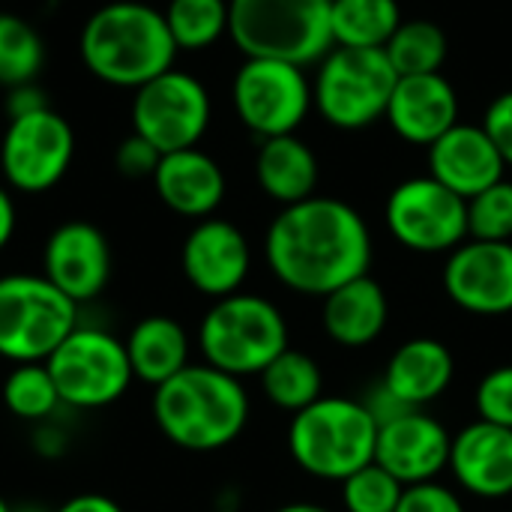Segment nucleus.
Returning <instances> with one entry per match:
<instances>
[{
	"label": "nucleus",
	"mask_w": 512,
	"mask_h": 512,
	"mask_svg": "<svg viewBox=\"0 0 512 512\" xmlns=\"http://www.w3.org/2000/svg\"><path fill=\"white\" fill-rule=\"evenodd\" d=\"M477 420L512 429V366H498L477 384L474 393Z\"/></svg>",
	"instance_id": "nucleus-34"
},
{
	"label": "nucleus",
	"mask_w": 512,
	"mask_h": 512,
	"mask_svg": "<svg viewBox=\"0 0 512 512\" xmlns=\"http://www.w3.org/2000/svg\"><path fill=\"white\" fill-rule=\"evenodd\" d=\"M231 99L240 123L261 141L294 135L315 105L303 66L267 57L243 60L231 84Z\"/></svg>",
	"instance_id": "nucleus-10"
},
{
	"label": "nucleus",
	"mask_w": 512,
	"mask_h": 512,
	"mask_svg": "<svg viewBox=\"0 0 512 512\" xmlns=\"http://www.w3.org/2000/svg\"><path fill=\"white\" fill-rule=\"evenodd\" d=\"M165 24L177 51H204L228 33V0H171Z\"/></svg>",
	"instance_id": "nucleus-30"
},
{
	"label": "nucleus",
	"mask_w": 512,
	"mask_h": 512,
	"mask_svg": "<svg viewBox=\"0 0 512 512\" xmlns=\"http://www.w3.org/2000/svg\"><path fill=\"white\" fill-rule=\"evenodd\" d=\"M453 435L441 420L426 411H408L384 426H378L375 465L393 474L402 486L432 483L444 468H450Z\"/></svg>",
	"instance_id": "nucleus-17"
},
{
	"label": "nucleus",
	"mask_w": 512,
	"mask_h": 512,
	"mask_svg": "<svg viewBox=\"0 0 512 512\" xmlns=\"http://www.w3.org/2000/svg\"><path fill=\"white\" fill-rule=\"evenodd\" d=\"M318 156L297 135L267 138L255 156V177L267 198L282 207L300 204L315 195L318 186Z\"/></svg>",
	"instance_id": "nucleus-24"
},
{
	"label": "nucleus",
	"mask_w": 512,
	"mask_h": 512,
	"mask_svg": "<svg viewBox=\"0 0 512 512\" xmlns=\"http://www.w3.org/2000/svg\"><path fill=\"white\" fill-rule=\"evenodd\" d=\"M504 168L507 162L483 123H456L429 147V177L465 201L504 180Z\"/></svg>",
	"instance_id": "nucleus-18"
},
{
	"label": "nucleus",
	"mask_w": 512,
	"mask_h": 512,
	"mask_svg": "<svg viewBox=\"0 0 512 512\" xmlns=\"http://www.w3.org/2000/svg\"><path fill=\"white\" fill-rule=\"evenodd\" d=\"M447 297L471 315L498 318L512 312V243L465 240L444 264Z\"/></svg>",
	"instance_id": "nucleus-14"
},
{
	"label": "nucleus",
	"mask_w": 512,
	"mask_h": 512,
	"mask_svg": "<svg viewBox=\"0 0 512 512\" xmlns=\"http://www.w3.org/2000/svg\"><path fill=\"white\" fill-rule=\"evenodd\" d=\"M159 201L186 219H210L225 198V174L213 156L198 147L165 153L153 174Z\"/></svg>",
	"instance_id": "nucleus-21"
},
{
	"label": "nucleus",
	"mask_w": 512,
	"mask_h": 512,
	"mask_svg": "<svg viewBox=\"0 0 512 512\" xmlns=\"http://www.w3.org/2000/svg\"><path fill=\"white\" fill-rule=\"evenodd\" d=\"M180 267L198 294L213 300L231 297L243 288L252 267L249 240L228 219H201L183 240Z\"/></svg>",
	"instance_id": "nucleus-15"
},
{
	"label": "nucleus",
	"mask_w": 512,
	"mask_h": 512,
	"mask_svg": "<svg viewBox=\"0 0 512 512\" xmlns=\"http://www.w3.org/2000/svg\"><path fill=\"white\" fill-rule=\"evenodd\" d=\"M387 318H390V300L369 273L327 294L321 306L324 333L342 348L372 345L384 333Z\"/></svg>",
	"instance_id": "nucleus-23"
},
{
	"label": "nucleus",
	"mask_w": 512,
	"mask_h": 512,
	"mask_svg": "<svg viewBox=\"0 0 512 512\" xmlns=\"http://www.w3.org/2000/svg\"><path fill=\"white\" fill-rule=\"evenodd\" d=\"M54 512H123V507L114 498H108V495L84 492V495H75V498L63 501Z\"/></svg>",
	"instance_id": "nucleus-40"
},
{
	"label": "nucleus",
	"mask_w": 512,
	"mask_h": 512,
	"mask_svg": "<svg viewBox=\"0 0 512 512\" xmlns=\"http://www.w3.org/2000/svg\"><path fill=\"white\" fill-rule=\"evenodd\" d=\"M270 273L294 294L327 297L372 267L366 219L345 201L312 195L282 207L264 237Z\"/></svg>",
	"instance_id": "nucleus-1"
},
{
	"label": "nucleus",
	"mask_w": 512,
	"mask_h": 512,
	"mask_svg": "<svg viewBox=\"0 0 512 512\" xmlns=\"http://www.w3.org/2000/svg\"><path fill=\"white\" fill-rule=\"evenodd\" d=\"M456 375L453 351L432 336H417L402 342L384 369V384L390 393H396L408 408L423 411L435 399H441Z\"/></svg>",
	"instance_id": "nucleus-22"
},
{
	"label": "nucleus",
	"mask_w": 512,
	"mask_h": 512,
	"mask_svg": "<svg viewBox=\"0 0 512 512\" xmlns=\"http://www.w3.org/2000/svg\"><path fill=\"white\" fill-rule=\"evenodd\" d=\"M204 363L234 375H261L288 345V321L282 309L261 294H231L213 300L198 327Z\"/></svg>",
	"instance_id": "nucleus-6"
},
{
	"label": "nucleus",
	"mask_w": 512,
	"mask_h": 512,
	"mask_svg": "<svg viewBox=\"0 0 512 512\" xmlns=\"http://www.w3.org/2000/svg\"><path fill=\"white\" fill-rule=\"evenodd\" d=\"M12 512H54V510H48V507H42V504H33V501H27V504H18V507H12Z\"/></svg>",
	"instance_id": "nucleus-43"
},
{
	"label": "nucleus",
	"mask_w": 512,
	"mask_h": 512,
	"mask_svg": "<svg viewBox=\"0 0 512 512\" xmlns=\"http://www.w3.org/2000/svg\"><path fill=\"white\" fill-rule=\"evenodd\" d=\"M378 423L363 399L321 396L288 426V453L315 480L342 483L375 462Z\"/></svg>",
	"instance_id": "nucleus-4"
},
{
	"label": "nucleus",
	"mask_w": 512,
	"mask_h": 512,
	"mask_svg": "<svg viewBox=\"0 0 512 512\" xmlns=\"http://www.w3.org/2000/svg\"><path fill=\"white\" fill-rule=\"evenodd\" d=\"M72 156L75 132L51 105L27 117H12L3 132L0 168L6 183L24 195H39L57 186L69 171Z\"/></svg>",
	"instance_id": "nucleus-13"
},
{
	"label": "nucleus",
	"mask_w": 512,
	"mask_h": 512,
	"mask_svg": "<svg viewBox=\"0 0 512 512\" xmlns=\"http://www.w3.org/2000/svg\"><path fill=\"white\" fill-rule=\"evenodd\" d=\"M399 24L396 0H330L333 48H387Z\"/></svg>",
	"instance_id": "nucleus-26"
},
{
	"label": "nucleus",
	"mask_w": 512,
	"mask_h": 512,
	"mask_svg": "<svg viewBox=\"0 0 512 512\" xmlns=\"http://www.w3.org/2000/svg\"><path fill=\"white\" fill-rule=\"evenodd\" d=\"M468 237L512 243V183L498 180L468 201Z\"/></svg>",
	"instance_id": "nucleus-33"
},
{
	"label": "nucleus",
	"mask_w": 512,
	"mask_h": 512,
	"mask_svg": "<svg viewBox=\"0 0 512 512\" xmlns=\"http://www.w3.org/2000/svg\"><path fill=\"white\" fill-rule=\"evenodd\" d=\"M258 378L267 402L288 414H300L324 396V372L306 351L285 348Z\"/></svg>",
	"instance_id": "nucleus-27"
},
{
	"label": "nucleus",
	"mask_w": 512,
	"mask_h": 512,
	"mask_svg": "<svg viewBox=\"0 0 512 512\" xmlns=\"http://www.w3.org/2000/svg\"><path fill=\"white\" fill-rule=\"evenodd\" d=\"M396 69L384 48H333L315 75L312 102L321 117L345 132L366 129L387 114Z\"/></svg>",
	"instance_id": "nucleus-8"
},
{
	"label": "nucleus",
	"mask_w": 512,
	"mask_h": 512,
	"mask_svg": "<svg viewBox=\"0 0 512 512\" xmlns=\"http://www.w3.org/2000/svg\"><path fill=\"white\" fill-rule=\"evenodd\" d=\"M228 36L246 57L321 63L333 51L330 0H228Z\"/></svg>",
	"instance_id": "nucleus-5"
},
{
	"label": "nucleus",
	"mask_w": 512,
	"mask_h": 512,
	"mask_svg": "<svg viewBox=\"0 0 512 512\" xmlns=\"http://www.w3.org/2000/svg\"><path fill=\"white\" fill-rule=\"evenodd\" d=\"M48 108V99L45 93L36 87V84H18V87H9V96H6V114L9 120L12 117H27V114H36Z\"/></svg>",
	"instance_id": "nucleus-39"
},
{
	"label": "nucleus",
	"mask_w": 512,
	"mask_h": 512,
	"mask_svg": "<svg viewBox=\"0 0 512 512\" xmlns=\"http://www.w3.org/2000/svg\"><path fill=\"white\" fill-rule=\"evenodd\" d=\"M60 402L78 411L108 408L135 381L126 342L102 327H75L45 360Z\"/></svg>",
	"instance_id": "nucleus-9"
},
{
	"label": "nucleus",
	"mask_w": 512,
	"mask_h": 512,
	"mask_svg": "<svg viewBox=\"0 0 512 512\" xmlns=\"http://www.w3.org/2000/svg\"><path fill=\"white\" fill-rule=\"evenodd\" d=\"M78 327V303L42 273L0 276V357L9 363H45Z\"/></svg>",
	"instance_id": "nucleus-7"
},
{
	"label": "nucleus",
	"mask_w": 512,
	"mask_h": 512,
	"mask_svg": "<svg viewBox=\"0 0 512 512\" xmlns=\"http://www.w3.org/2000/svg\"><path fill=\"white\" fill-rule=\"evenodd\" d=\"M42 276L78 306L99 297L111 279V246L93 222L57 225L42 249Z\"/></svg>",
	"instance_id": "nucleus-16"
},
{
	"label": "nucleus",
	"mask_w": 512,
	"mask_h": 512,
	"mask_svg": "<svg viewBox=\"0 0 512 512\" xmlns=\"http://www.w3.org/2000/svg\"><path fill=\"white\" fill-rule=\"evenodd\" d=\"M402 492L405 486L375 462L342 480L345 512H396Z\"/></svg>",
	"instance_id": "nucleus-32"
},
{
	"label": "nucleus",
	"mask_w": 512,
	"mask_h": 512,
	"mask_svg": "<svg viewBox=\"0 0 512 512\" xmlns=\"http://www.w3.org/2000/svg\"><path fill=\"white\" fill-rule=\"evenodd\" d=\"M150 408L159 432L189 453H216L234 444L252 411L243 381L207 363H189L153 387Z\"/></svg>",
	"instance_id": "nucleus-2"
},
{
	"label": "nucleus",
	"mask_w": 512,
	"mask_h": 512,
	"mask_svg": "<svg viewBox=\"0 0 512 512\" xmlns=\"http://www.w3.org/2000/svg\"><path fill=\"white\" fill-rule=\"evenodd\" d=\"M447 33L429 18H402L399 30L387 42V57L396 75H432L447 60Z\"/></svg>",
	"instance_id": "nucleus-28"
},
{
	"label": "nucleus",
	"mask_w": 512,
	"mask_h": 512,
	"mask_svg": "<svg viewBox=\"0 0 512 512\" xmlns=\"http://www.w3.org/2000/svg\"><path fill=\"white\" fill-rule=\"evenodd\" d=\"M483 129L489 132V138L495 141L501 159L512 165V90L507 93H498L486 114H483Z\"/></svg>",
	"instance_id": "nucleus-37"
},
{
	"label": "nucleus",
	"mask_w": 512,
	"mask_h": 512,
	"mask_svg": "<svg viewBox=\"0 0 512 512\" xmlns=\"http://www.w3.org/2000/svg\"><path fill=\"white\" fill-rule=\"evenodd\" d=\"M15 234V201L12 195L0 186V252L6 249V243Z\"/></svg>",
	"instance_id": "nucleus-41"
},
{
	"label": "nucleus",
	"mask_w": 512,
	"mask_h": 512,
	"mask_svg": "<svg viewBox=\"0 0 512 512\" xmlns=\"http://www.w3.org/2000/svg\"><path fill=\"white\" fill-rule=\"evenodd\" d=\"M384 117L402 141L432 147L459 123V96L441 72L402 75Z\"/></svg>",
	"instance_id": "nucleus-20"
},
{
	"label": "nucleus",
	"mask_w": 512,
	"mask_h": 512,
	"mask_svg": "<svg viewBox=\"0 0 512 512\" xmlns=\"http://www.w3.org/2000/svg\"><path fill=\"white\" fill-rule=\"evenodd\" d=\"M0 393L6 411L24 423H45L63 405L45 363H15Z\"/></svg>",
	"instance_id": "nucleus-29"
},
{
	"label": "nucleus",
	"mask_w": 512,
	"mask_h": 512,
	"mask_svg": "<svg viewBox=\"0 0 512 512\" xmlns=\"http://www.w3.org/2000/svg\"><path fill=\"white\" fill-rule=\"evenodd\" d=\"M273 512H333L327 510V507H321V504H312V501H297V504H285V507H279V510Z\"/></svg>",
	"instance_id": "nucleus-42"
},
{
	"label": "nucleus",
	"mask_w": 512,
	"mask_h": 512,
	"mask_svg": "<svg viewBox=\"0 0 512 512\" xmlns=\"http://www.w3.org/2000/svg\"><path fill=\"white\" fill-rule=\"evenodd\" d=\"M45 63V42L39 30L21 15L0 12V84H33Z\"/></svg>",
	"instance_id": "nucleus-31"
},
{
	"label": "nucleus",
	"mask_w": 512,
	"mask_h": 512,
	"mask_svg": "<svg viewBox=\"0 0 512 512\" xmlns=\"http://www.w3.org/2000/svg\"><path fill=\"white\" fill-rule=\"evenodd\" d=\"M123 342L135 381H144L150 387L165 384L189 366V333L171 315L141 318Z\"/></svg>",
	"instance_id": "nucleus-25"
},
{
	"label": "nucleus",
	"mask_w": 512,
	"mask_h": 512,
	"mask_svg": "<svg viewBox=\"0 0 512 512\" xmlns=\"http://www.w3.org/2000/svg\"><path fill=\"white\" fill-rule=\"evenodd\" d=\"M78 51L90 75L129 90L174 69L177 57L165 12L138 0H117L96 9L81 27Z\"/></svg>",
	"instance_id": "nucleus-3"
},
{
	"label": "nucleus",
	"mask_w": 512,
	"mask_h": 512,
	"mask_svg": "<svg viewBox=\"0 0 512 512\" xmlns=\"http://www.w3.org/2000/svg\"><path fill=\"white\" fill-rule=\"evenodd\" d=\"M0 512H12V507L6 504V498H0Z\"/></svg>",
	"instance_id": "nucleus-44"
},
{
	"label": "nucleus",
	"mask_w": 512,
	"mask_h": 512,
	"mask_svg": "<svg viewBox=\"0 0 512 512\" xmlns=\"http://www.w3.org/2000/svg\"><path fill=\"white\" fill-rule=\"evenodd\" d=\"M363 405L369 408V414L375 417L378 426H384V423H390V420H396V417H402V414H408V411H417V408H408L396 393H390L384 381H378V384L363 396Z\"/></svg>",
	"instance_id": "nucleus-38"
},
{
	"label": "nucleus",
	"mask_w": 512,
	"mask_h": 512,
	"mask_svg": "<svg viewBox=\"0 0 512 512\" xmlns=\"http://www.w3.org/2000/svg\"><path fill=\"white\" fill-rule=\"evenodd\" d=\"M159 159H162V153L147 138H141L135 132L129 138H123L120 147H117V153H114L117 171L123 177H129V180H141V177H150L153 180V174L159 168Z\"/></svg>",
	"instance_id": "nucleus-36"
},
{
	"label": "nucleus",
	"mask_w": 512,
	"mask_h": 512,
	"mask_svg": "<svg viewBox=\"0 0 512 512\" xmlns=\"http://www.w3.org/2000/svg\"><path fill=\"white\" fill-rule=\"evenodd\" d=\"M450 471L456 483L483 501L512 495V429L474 420L450 444Z\"/></svg>",
	"instance_id": "nucleus-19"
},
{
	"label": "nucleus",
	"mask_w": 512,
	"mask_h": 512,
	"mask_svg": "<svg viewBox=\"0 0 512 512\" xmlns=\"http://www.w3.org/2000/svg\"><path fill=\"white\" fill-rule=\"evenodd\" d=\"M384 219L393 240L420 255H450L468 240V201L429 174L399 183L387 198Z\"/></svg>",
	"instance_id": "nucleus-12"
},
{
	"label": "nucleus",
	"mask_w": 512,
	"mask_h": 512,
	"mask_svg": "<svg viewBox=\"0 0 512 512\" xmlns=\"http://www.w3.org/2000/svg\"><path fill=\"white\" fill-rule=\"evenodd\" d=\"M207 126L210 93L195 75L168 69L135 90L132 132L147 138L162 156L198 147Z\"/></svg>",
	"instance_id": "nucleus-11"
},
{
	"label": "nucleus",
	"mask_w": 512,
	"mask_h": 512,
	"mask_svg": "<svg viewBox=\"0 0 512 512\" xmlns=\"http://www.w3.org/2000/svg\"><path fill=\"white\" fill-rule=\"evenodd\" d=\"M396 512H465V504L453 489L432 480V483L405 486Z\"/></svg>",
	"instance_id": "nucleus-35"
}]
</instances>
